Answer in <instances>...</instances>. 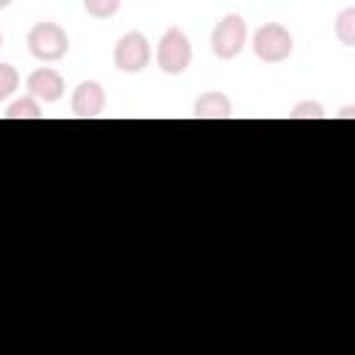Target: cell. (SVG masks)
<instances>
[{
    "mask_svg": "<svg viewBox=\"0 0 355 355\" xmlns=\"http://www.w3.org/2000/svg\"><path fill=\"white\" fill-rule=\"evenodd\" d=\"M122 0H83V8L94 17V19H108L119 11Z\"/></svg>",
    "mask_w": 355,
    "mask_h": 355,
    "instance_id": "12",
    "label": "cell"
},
{
    "mask_svg": "<svg viewBox=\"0 0 355 355\" xmlns=\"http://www.w3.org/2000/svg\"><path fill=\"white\" fill-rule=\"evenodd\" d=\"M8 6H11V0H0V11H3V8H8Z\"/></svg>",
    "mask_w": 355,
    "mask_h": 355,
    "instance_id": "14",
    "label": "cell"
},
{
    "mask_svg": "<svg viewBox=\"0 0 355 355\" xmlns=\"http://www.w3.org/2000/svg\"><path fill=\"white\" fill-rule=\"evenodd\" d=\"M25 44H28V50H31L33 58L47 61V64L61 61V58L69 53V36H67V31H64L58 22H50V19L36 22V25L28 31Z\"/></svg>",
    "mask_w": 355,
    "mask_h": 355,
    "instance_id": "1",
    "label": "cell"
},
{
    "mask_svg": "<svg viewBox=\"0 0 355 355\" xmlns=\"http://www.w3.org/2000/svg\"><path fill=\"white\" fill-rule=\"evenodd\" d=\"M252 50L263 64H280L294 50V36L280 22H263L252 33Z\"/></svg>",
    "mask_w": 355,
    "mask_h": 355,
    "instance_id": "2",
    "label": "cell"
},
{
    "mask_svg": "<svg viewBox=\"0 0 355 355\" xmlns=\"http://www.w3.org/2000/svg\"><path fill=\"white\" fill-rule=\"evenodd\" d=\"M153 58V50H150V42L144 33L139 31H128L119 36V42L114 44V67L125 75H136L141 72Z\"/></svg>",
    "mask_w": 355,
    "mask_h": 355,
    "instance_id": "5",
    "label": "cell"
},
{
    "mask_svg": "<svg viewBox=\"0 0 355 355\" xmlns=\"http://www.w3.org/2000/svg\"><path fill=\"white\" fill-rule=\"evenodd\" d=\"M6 119H42L44 114H42V105H39V100L36 97H19V100H14L8 108H6V114H3Z\"/></svg>",
    "mask_w": 355,
    "mask_h": 355,
    "instance_id": "9",
    "label": "cell"
},
{
    "mask_svg": "<svg viewBox=\"0 0 355 355\" xmlns=\"http://www.w3.org/2000/svg\"><path fill=\"white\" fill-rule=\"evenodd\" d=\"M19 86V72L11 64H0V103L8 100Z\"/></svg>",
    "mask_w": 355,
    "mask_h": 355,
    "instance_id": "13",
    "label": "cell"
},
{
    "mask_svg": "<svg viewBox=\"0 0 355 355\" xmlns=\"http://www.w3.org/2000/svg\"><path fill=\"white\" fill-rule=\"evenodd\" d=\"M25 86H28V94L42 100V103H58L64 97V78L55 69H50V67L33 69L28 75Z\"/></svg>",
    "mask_w": 355,
    "mask_h": 355,
    "instance_id": "7",
    "label": "cell"
},
{
    "mask_svg": "<svg viewBox=\"0 0 355 355\" xmlns=\"http://www.w3.org/2000/svg\"><path fill=\"white\" fill-rule=\"evenodd\" d=\"M324 108L316 100H302L288 111V119H324Z\"/></svg>",
    "mask_w": 355,
    "mask_h": 355,
    "instance_id": "11",
    "label": "cell"
},
{
    "mask_svg": "<svg viewBox=\"0 0 355 355\" xmlns=\"http://www.w3.org/2000/svg\"><path fill=\"white\" fill-rule=\"evenodd\" d=\"M233 114V103L222 92H205L194 103V116L197 119H227Z\"/></svg>",
    "mask_w": 355,
    "mask_h": 355,
    "instance_id": "8",
    "label": "cell"
},
{
    "mask_svg": "<svg viewBox=\"0 0 355 355\" xmlns=\"http://www.w3.org/2000/svg\"><path fill=\"white\" fill-rule=\"evenodd\" d=\"M336 36L344 47H355V8L352 6H347L336 17Z\"/></svg>",
    "mask_w": 355,
    "mask_h": 355,
    "instance_id": "10",
    "label": "cell"
},
{
    "mask_svg": "<svg viewBox=\"0 0 355 355\" xmlns=\"http://www.w3.org/2000/svg\"><path fill=\"white\" fill-rule=\"evenodd\" d=\"M155 61L161 67V72L166 75H183L191 64V42L180 28H166L164 36L158 39V50H155Z\"/></svg>",
    "mask_w": 355,
    "mask_h": 355,
    "instance_id": "3",
    "label": "cell"
},
{
    "mask_svg": "<svg viewBox=\"0 0 355 355\" xmlns=\"http://www.w3.org/2000/svg\"><path fill=\"white\" fill-rule=\"evenodd\" d=\"M247 44V22L241 14H225L211 31V50L216 58L230 61Z\"/></svg>",
    "mask_w": 355,
    "mask_h": 355,
    "instance_id": "4",
    "label": "cell"
},
{
    "mask_svg": "<svg viewBox=\"0 0 355 355\" xmlns=\"http://www.w3.org/2000/svg\"><path fill=\"white\" fill-rule=\"evenodd\" d=\"M0 44H3V33H0Z\"/></svg>",
    "mask_w": 355,
    "mask_h": 355,
    "instance_id": "15",
    "label": "cell"
},
{
    "mask_svg": "<svg viewBox=\"0 0 355 355\" xmlns=\"http://www.w3.org/2000/svg\"><path fill=\"white\" fill-rule=\"evenodd\" d=\"M105 108V92L97 80H80L72 92V114L78 119H94Z\"/></svg>",
    "mask_w": 355,
    "mask_h": 355,
    "instance_id": "6",
    "label": "cell"
}]
</instances>
